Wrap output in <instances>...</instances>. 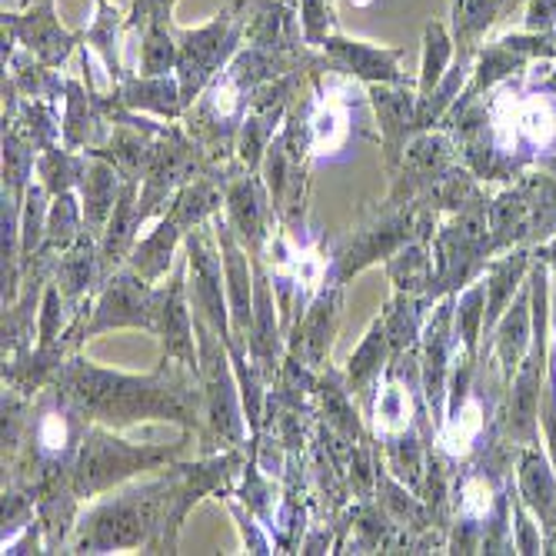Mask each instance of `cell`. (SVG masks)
I'll list each match as a JSON object with an SVG mask.
<instances>
[{
  "mask_svg": "<svg viewBox=\"0 0 556 556\" xmlns=\"http://www.w3.org/2000/svg\"><path fill=\"white\" fill-rule=\"evenodd\" d=\"M540 167H543V170H549V174L556 177V157H540Z\"/></svg>",
  "mask_w": 556,
  "mask_h": 556,
  "instance_id": "48",
  "label": "cell"
},
{
  "mask_svg": "<svg viewBox=\"0 0 556 556\" xmlns=\"http://www.w3.org/2000/svg\"><path fill=\"white\" fill-rule=\"evenodd\" d=\"M527 34H556V0H530Z\"/></svg>",
  "mask_w": 556,
  "mask_h": 556,
  "instance_id": "46",
  "label": "cell"
},
{
  "mask_svg": "<svg viewBox=\"0 0 556 556\" xmlns=\"http://www.w3.org/2000/svg\"><path fill=\"white\" fill-rule=\"evenodd\" d=\"M104 104L111 114H114V108H124V111L154 114L164 121H184V114H187L177 74H161V77L130 74L124 84H117L104 93Z\"/></svg>",
  "mask_w": 556,
  "mask_h": 556,
  "instance_id": "23",
  "label": "cell"
},
{
  "mask_svg": "<svg viewBox=\"0 0 556 556\" xmlns=\"http://www.w3.org/2000/svg\"><path fill=\"white\" fill-rule=\"evenodd\" d=\"M257 0H230V4L207 24L200 27H174L177 34V80L184 104L190 108L204 90L243 47V30Z\"/></svg>",
  "mask_w": 556,
  "mask_h": 556,
  "instance_id": "6",
  "label": "cell"
},
{
  "mask_svg": "<svg viewBox=\"0 0 556 556\" xmlns=\"http://www.w3.org/2000/svg\"><path fill=\"white\" fill-rule=\"evenodd\" d=\"M314 420L327 424L333 433H340L350 443H361L370 437L367 427V414L361 407V400L350 393L343 370H337L333 364L320 374L317 393H314Z\"/></svg>",
  "mask_w": 556,
  "mask_h": 556,
  "instance_id": "24",
  "label": "cell"
},
{
  "mask_svg": "<svg viewBox=\"0 0 556 556\" xmlns=\"http://www.w3.org/2000/svg\"><path fill=\"white\" fill-rule=\"evenodd\" d=\"M40 514H37V500L24 490V486H14V483H4V514H0V540H8L14 533H21L27 523H34Z\"/></svg>",
  "mask_w": 556,
  "mask_h": 556,
  "instance_id": "44",
  "label": "cell"
},
{
  "mask_svg": "<svg viewBox=\"0 0 556 556\" xmlns=\"http://www.w3.org/2000/svg\"><path fill=\"white\" fill-rule=\"evenodd\" d=\"M193 433L180 430V440L174 443H134L121 430H111L104 424H90L84 433V443L77 450V460L71 470V490L80 503H90L130 480H137L147 470H161L180 457L184 443Z\"/></svg>",
  "mask_w": 556,
  "mask_h": 556,
  "instance_id": "4",
  "label": "cell"
},
{
  "mask_svg": "<svg viewBox=\"0 0 556 556\" xmlns=\"http://www.w3.org/2000/svg\"><path fill=\"white\" fill-rule=\"evenodd\" d=\"M346 4H350V8H357V11H364V8H374L377 0H346Z\"/></svg>",
  "mask_w": 556,
  "mask_h": 556,
  "instance_id": "49",
  "label": "cell"
},
{
  "mask_svg": "<svg viewBox=\"0 0 556 556\" xmlns=\"http://www.w3.org/2000/svg\"><path fill=\"white\" fill-rule=\"evenodd\" d=\"M457 61V40H453L450 27L433 21L427 24L424 30V61H420V74H417V93H430L443 77L446 71Z\"/></svg>",
  "mask_w": 556,
  "mask_h": 556,
  "instance_id": "38",
  "label": "cell"
},
{
  "mask_svg": "<svg viewBox=\"0 0 556 556\" xmlns=\"http://www.w3.org/2000/svg\"><path fill=\"white\" fill-rule=\"evenodd\" d=\"M390 361H393L390 337L383 330V320L374 317V324L367 327L364 340L357 343V350H353L350 357H346V364H343V380H346L350 393L361 400L364 414L370 407V400H374V393H377Z\"/></svg>",
  "mask_w": 556,
  "mask_h": 556,
  "instance_id": "26",
  "label": "cell"
},
{
  "mask_svg": "<svg viewBox=\"0 0 556 556\" xmlns=\"http://www.w3.org/2000/svg\"><path fill=\"white\" fill-rule=\"evenodd\" d=\"M343 290L346 287L327 283L311 300V307L293 320L287 333V357L307 364L317 374L330 367V350H333V337H337L340 311H343Z\"/></svg>",
  "mask_w": 556,
  "mask_h": 556,
  "instance_id": "17",
  "label": "cell"
},
{
  "mask_svg": "<svg viewBox=\"0 0 556 556\" xmlns=\"http://www.w3.org/2000/svg\"><path fill=\"white\" fill-rule=\"evenodd\" d=\"M517 0H450V34L457 40V61H477L486 30Z\"/></svg>",
  "mask_w": 556,
  "mask_h": 556,
  "instance_id": "30",
  "label": "cell"
},
{
  "mask_svg": "<svg viewBox=\"0 0 556 556\" xmlns=\"http://www.w3.org/2000/svg\"><path fill=\"white\" fill-rule=\"evenodd\" d=\"M430 307H433V303L427 296L400 293V290H393V296L383 303L380 320H383V330L390 337L393 357H400V353L420 346V337H424V324H427Z\"/></svg>",
  "mask_w": 556,
  "mask_h": 556,
  "instance_id": "32",
  "label": "cell"
},
{
  "mask_svg": "<svg viewBox=\"0 0 556 556\" xmlns=\"http://www.w3.org/2000/svg\"><path fill=\"white\" fill-rule=\"evenodd\" d=\"M157 340H161V357L180 361V364L200 370L193 307H190V296H187V257L180 267H174L170 283H164V307H161Z\"/></svg>",
  "mask_w": 556,
  "mask_h": 556,
  "instance_id": "21",
  "label": "cell"
},
{
  "mask_svg": "<svg viewBox=\"0 0 556 556\" xmlns=\"http://www.w3.org/2000/svg\"><path fill=\"white\" fill-rule=\"evenodd\" d=\"M536 87L546 90L549 97H556V74H546V77H536Z\"/></svg>",
  "mask_w": 556,
  "mask_h": 556,
  "instance_id": "47",
  "label": "cell"
},
{
  "mask_svg": "<svg viewBox=\"0 0 556 556\" xmlns=\"http://www.w3.org/2000/svg\"><path fill=\"white\" fill-rule=\"evenodd\" d=\"M296 11H300L303 40H307L314 50H320V43H324L330 34L340 30L333 0H296Z\"/></svg>",
  "mask_w": 556,
  "mask_h": 556,
  "instance_id": "42",
  "label": "cell"
},
{
  "mask_svg": "<svg viewBox=\"0 0 556 556\" xmlns=\"http://www.w3.org/2000/svg\"><path fill=\"white\" fill-rule=\"evenodd\" d=\"M486 204L490 200H480V204L467 211L446 214L437 224L430 237V254H433V287L427 296L430 303H437L446 293H460L493 261Z\"/></svg>",
  "mask_w": 556,
  "mask_h": 556,
  "instance_id": "7",
  "label": "cell"
},
{
  "mask_svg": "<svg viewBox=\"0 0 556 556\" xmlns=\"http://www.w3.org/2000/svg\"><path fill=\"white\" fill-rule=\"evenodd\" d=\"M90 424L130 430L143 420H167L180 430L204 433V387L200 370L161 357L150 374H124L87 361L77 350L54 380Z\"/></svg>",
  "mask_w": 556,
  "mask_h": 556,
  "instance_id": "2",
  "label": "cell"
},
{
  "mask_svg": "<svg viewBox=\"0 0 556 556\" xmlns=\"http://www.w3.org/2000/svg\"><path fill=\"white\" fill-rule=\"evenodd\" d=\"M320 54H324L330 71H340L364 87H370V84H410L414 80V77H407V71H403L407 47H383V43L357 40V37H346L337 30L320 43Z\"/></svg>",
  "mask_w": 556,
  "mask_h": 556,
  "instance_id": "16",
  "label": "cell"
},
{
  "mask_svg": "<svg viewBox=\"0 0 556 556\" xmlns=\"http://www.w3.org/2000/svg\"><path fill=\"white\" fill-rule=\"evenodd\" d=\"M87 230L84 224V204H80V193L77 190H67V193H58L50 197V214H47V233H43V243L37 254H47V257H61L64 250H71L77 243V237Z\"/></svg>",
  "mask_w": 556,
  "mask_h": 556,
  "instance_id": "34",
  "label": "cell"
},
{
  "mask_svg": "<svg viewBox=\"0 0 556 556\" xmlns=\"http://www.w3.org/2000/svg\"><path fill=\"white\" fill-rule=\"evenodd\" d=\"M464 164L457 137L450 130H420L407 143V154H403L400 170L390 177V200L396 204H414L427 190H433L446 174H453Z\"/></svg>",
  "mask_w": 556,
  "mask_h": 556,
  "instance_id": "12",
  "label": "cell"
},
{
  "mask_svg": "<svg viewBox=\"0 0 556 556\" xmlns=\"http://www.w3.org/2000/svg\"><path fill=\"white\" fill-rule=\"evenodd\" d=\"M87 154L80 150H71L67 143H54L37 154V170L34 177L47 187L50 197L58 193H67V190H77L80 180H84V170H87Z\"/></svg>",
  "mask_w": 556,
  "mask_h": 556,
  "instance_id": "36",
  "label": "cell"
},
{
  "mask_svg": "<svg viewBox=\"0 0 556 556\" xmlns=\"http://www.w3.org/2000/svg\"><path fill=\"white\" fill-rule=\"evenodd\" d=\"M224 217L230 230L237 233V240L250 250V257L267 254V243L280 217L274 211V200L261 170H247L240 161L233 164L224 184Z\"/></svg>",
  "mask_w": 556,
  "mask_h": 556,
  "instance_id": "11",
  "label": "cell"
},
{
  "mask_svg": "<svg viewBox=\"0 0 556 556\" xmlns=\"http://www.w3.org/2000/svg\"><path fill=\"white\" fill-rule=\"evenodd\" d=\"M453 307H457V293L440 296L424 324V337H420V387H424V400L430 420L443 424L446 417V390H450V364H453V350H457V337H453Z\"/></svg>",
  "mask_w": 556,
  "mask_h": 556,
  "instance_id": "14",
  "label": "cell"
},
{
  "mask_svg": "<svg viewBox=\"0 0 556 556\" xmlns=\"http://www.w3.org/2000/svg\"><path fill=\"white\" fill-rule=\"evenodd\" d=\"M493 353H496V367L503 374V380H514L517 367L523 364L530 340H533V296H530V283L527 290H520L514 296V303L493 327Z\"/></svg>",
  "mask_w": 556,
  "mask_h": 556,
  "instance_id": "28",
  "label": "cell"
},
{
  "mask_svg": "<svg viewBox=\"0 0 556 556\" xmlns=\"http://www.w3.org/2000/svg\"><path fill=\"white\" fill-rule=\"evenodd\" d=\"M74 307L67 303V296L61 293L58 280L50 277L47 280V290H43V300H40V317H37V346H50V343H58L71 320H74Z\"/></svg>",
  "mask_w": 556,
  "mask_h": 556,
  "instance_id": "41",
  "label": "cell"
},
{
  "mask_svg": "<svg viewBox=\"0 0 556 556\" xmlns=\"http://www.w3.org/2000/svg\"><path fill=\"white\" fill-rule=\"evenodd\" d=\"M174 8H177V0H134V8L127 14V34H137L143 24L174 27Z\"/></svg>",
  "mask_w": 556,
  "mask_h": 556,
  "instance_id": "45",
  "label": "cell"
},
{
  "mask_svg": "<svg viewBox=\"0 0 556 556\" xmlns=\"http://www.w3.org/2000/svg\"><path fill=\"white\" fill-rule=\"evenodd\" d=\"M483 317H486V277L480 274L473 283H467L457 293V307H453V337H457V346L467 350L470 357H480Z\"/></svg>",
  "mask_w": 556,
  "mask_h": 556,
  "instance_id": "37",
  "label": "cell"
},
{
  "mask_svg": "<svg viewBox=\"0 0 556 556\" xmlns=\"http://www.w3.org/2000/svg\"><path fill=\"white\" fill-rule=\"evenodd\" d=\"M161 307H164V283L147 280L130 264H124L100 283L93 296V311L84 324V343L111 330H143L150 337H157Z\"/></svg>",
  "mask_w": 556,
  "mask_h": 556,
  "instance_id": "9",
  "label": "cell"
},
{
  "mask_svg": "<svg viewBox=\"0 0 556 556\" xmlns=\"http://www.w3.org/2000/svg\"><path fill=\"white\" fill-rule=\"evenodd\" d=\"M54 280L67 303L77 311L87 296H97L100 283H104V270H100V237L84 230L77 243L58 257L54 264Z\"/></svg>",
  "mask_w": 556,
  "mask_h": 556,
  "instance_id": "27",
  "label": "cell"
},
{
  "mask_svg": "<svg viewBox=\"0 0 556 556\" xmlns=\"http://www.w3.org/2000/svg\"><path fill=\"white\" fill-rule=\"evenodd\" d=\"M84 43V30L61 27V17L54 11V0H30L27 11L14 14L4 11V58L14 47H24L47 67H64L74 47Z\"/></svg>",
  "mask_w": 556,
  "mask_h": 556,
  "instance_id": "13",
  "label": "cell"
},
{
  "mask_svg": "<svg viewBox=\"0 0 556 556\" xmlns=\"http://www.w3.org/2000/svg\"><path fill=\"white\" fill-rule=\"evenodd\" d=\"M187 257V296L197 317H204L224 343L233 340L230 330V300H227V277H224V254L217 243L214 217L207 224L193 227L184 237Z\"/></svg>",
  "mask_w": 556,
  "mask_h": 556,
  "instance_id": "10",
  "label": "cell"
},
{
  "mask_svg": "<svg viewBox=\"0 0 556 556\" xmlns=\"http://www.w3.org/2000/svg\"><path fill=\"white\" fill-rule=\"evenodd\" d=\"M220 500L227 503L230 517L237 520V530H240V543H243V553H277V543L270 536V530L250 514L243 503L233 496V493H220Z\"/></svg>",
  "mask_w": 556,
  "mask_h": 556,
  "instance_id": "43",
  "label": "cell"
},
{
  "mask_svg": "<svg viewBox=\"0 0 556 556\" xmlns=\"http://www.w3.org/2000/svg\"><path fill=\"white\" fill-rule=\"evenodd\" d=\"M517 493L540 523L543 553H556V467L536 443L517 446Z\"/></svg>",
  "mask_w": 556,
  "mask_h": 556,
  "instance_id": "20",
  "label": "cell"
},
{
  "mask_svg": "<svg viewBox=\"0 0 556 556\" xmlns=\"http://www.w3.org/2000/svg\"><path fill=\"white\" fill-rule=\"evenodd\" d=\"M243 43L274 50V54H293V58L314 54V47L303 40L296 0H257L243 30Z\"/></svg>",
  "mask_w": 556,
  "mask_h": 556,
  "instance_id": "22",
  "label": "cell"
},
{
  "mask_svg": "<svg viewBox=\"0 0 556 556\" xmlns=\"http://www.w3.org/2000/svg\"><path fill=\"white\" fill-rule=\"evenodd\" d=\"M140 37V74L161 77L174 74L177 67V34L167 24H143L137 30Z\"/></svg>",
  "mask_w": 556,
  "mask_h": 556,
  "instance_id": "39",
  "label": "cell"
},
{
  "mask_svg": "<svg viewBox=\"0 0 556 556\" xmlns=\"http://www.w3.org/2000/svg\"><path fill=\"white\" fill-rule=\"evenodd\" d=\"M197 353H200V387H204V433H200V453L247 450L250 427L240 400V383L233 374L230 350L220 333L193 314Z\"/></svg>",
  "mask_w": 556,
  "mask_h": 556,
  "instance_id": "5",
  "label": "cell"
},
{
  "mask_svg": "<svg viewBox=\"0 0 556 556\" xmlns=\"http://www.w3.org/2000/svg\"><path fill=\"white\" fill-rule=\"evenodd\" d=\"M4 67H8L4 80L27 100H54V104H61L67 93V77L58 67L40 64L24 47L11 50L4 58Z\"/></svg>",
  "mask_w": 556,
  "mask_h": 556,
  "instance_id": "33",
  "label": "cell"
},
{
  "mask_svg": "<svg viewBox=\"0 0 556 556\" xmlns=\"http://www.w3.org/2000/svg\"><path fill=\"white\" fill-rule=\"evenodd\" d=\"M387 280L393 283V290L400 293H417V296H430L433 287V254H430V240H410L403 250L383 264Z\"/></svg>",
  "mask_w": 556,
  "mask_h": 556,
  "instance_id": "35",
  "label": "cell"
},
{
  "mask_svg": "<svg viewBox=\"0 0 556 556\" xmlns=\"http://www.w3.org/2000/svg\"><path fill=\"white\" fill-rule=\"evenodd\" d=\"M214 170L204 147H200L180 121H167L154 140V157L147 164V174L140 180V217L143 227L154 224L180 187L197 180L200 174Z\"/></svg>",
  "mask_w": 556,
  "mask_h": 556,
  "instance_id": "8",
  "label": "cell"
},
{
  "mask_svg": "<svg viewBox=\"0 0 556 556\" xmlns=\"http://www.w3.org/2000/svg\"><path fill=\"white\" fill-rule=\"evenodd\" d=\"M140 230H143L140 180H124L121 197H117V207H114L104 233H100V270H104V280L130 261L134 247L140 240Z\"/></svg>",
  "mask_w": 556,
  "mask_h": 556,
  "instance_id": "25",
  "label": "cell"
},
{
  "mask_svg": "<svg viewBox=\"0 0 556 556\" xmlns=\"http://www.w3.org/2000/svg\"><path fill=\"white\" fill-rule=\"evenodd\" d=\"M90 157V154H87ZM121 187H124V174L104 161V157H90L87 161V170H84V180L77 187L80 193V204H84V224L90 233H104L114 207H117V197H121Z\"/></svg>",
  "mask_w": 556,
  "mask_h": 556,
  "instance_id": "29",
  "label": "cell"
},
{
  "mask_svg": "<svg viewBox=\"0 0 556 556\" xmlns=\"http://www.w3.org/2000/svg\"><path fill=\"white\" fill-rule=\"evenodd\" d=\"M47 214H50V193L40 180H34L24 193L21 204V254H24V267L37 257V250L43 243L47 233Z\"/></svg>",
  "mask_w": 556,
  "mask_h": 556,
  "instance_id": "40",
  "label": "cell"
},
{
  "mask_svg": "<svg viewBox=\"0 0 556 556\" xmlns=\"http://www.w3.org/2000/svg\"><path fill=\"white\" fill-rule=\"evenodd\" d=\"M214 227H217V243L224 254V277H227V300H230L233 340L227 346H247L250 327H254V261H250V250L230 230L224 211L214 214Z\"/></svg>",
  "mask_w": 556,
  "mask_h": 556,
  "instance_id": "18",
  "label": "cell"
},
{
  "mask_svg": "<svg viewBox=\"0 0 556 556\" xmlns=\"http://www.w3.org/2000/svg\"><path fill=\"white\" fill-rule=\"evenodd\" d=\"M367 90V104L377 121L380 134V150H383V167L387 177H393L407 154V143L417 134V80L410 84H370Z\"/></svg>",
  "mask_w": 556,
  "mask_h": 556,
  "instance_id": "15",
  "label": "cell"
},
{
  "mask_svg": "<svg viewBox=\"0 0 556 556\" xmlns=\"http://www.w3.org/2000/svg\"><path fill=\"white\" fill-rule=\"evenodd\" d=\"M247 450L200 453L190 464H167L154 480L124 483L80 510L67 553H177L187 514L211 493H224L243 470Z\"/></svg>",
  "mask_w": 556,
  "mask_h": 556,
  "instance_id": "1",
  "label": "cell"
},
{
  "mask_svg": "<svg viewBox=\"0 0 556 556\" xmlns=\"http://www.w3.org/2000/svg\"><path fill=\"white\" fill-rule=\"evenodd\" d=\"M440 220L443 217L427 204V200L396 204V200L387 197L383 204L361 207L350 230L327 237V247H330V280L327 283L346 287L367 267L387 264L396 250H403L410 240H430Z\"/></svg>",
  "mask_w": 556,
  "mask_h": 556,
  "instance_id": "3",
  "label": "cell"
},
{
  "mask_svg": "<svg viewBox=\"0 0 556 556\" xmlns=\"http://www.w3.org/2000/svg\"><path fill=\"white\" fill-rule=\"evenodd\" d=\"M93 4H97V11H93L90 27H84V47L100 58V64H104V71L111 77V87H117L130 77L121 61V40L127 34V14L117 11L111 0H93Z\"/></svg>",
  "mask_w": 556,
  "mask_h": 556,
  "instance_id": "31",
  "label": "cell"
},
{
  "mask_svg": "<svg viewBox=\"0 0 556 556\" xmlns=\"http://www.w3.org/2000/svg\"><path fill=\"white\" fill-rule=\"evenodd\" d=\"M114 130V117L104 104V93H97L80 77H67L64 114H61V143L80 154L104 147Z\"/></svg>",
  "mask_w": 556,
  "mask_h": 556,
  "instance_id": "19",
  "label": "cell"
}]
</instances>
